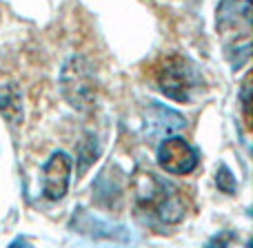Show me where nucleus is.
<instances>
[{"label": "nucleus", "instance_id": "nucleus-1", "mask_svg": "<svg viewBox=\"0 0 253 248\" xmlns=\"http://www.w3.org/2000/svg\"><path fill=\"white\" fill-rule=\"evenodd\" d=\"M135 202L144 213H151L162 224H178L184 217V202L173 184L160 179L151 171H140L133 177Z\"/></svg>", "mask_w": 253, "mask_h": 248}, {"label": "nucleus", "instance_id": "nucleus-2", "mask_svg": "<svg viewBox=\"0 0 253 248\" xmlns=\"http://www.w3.org/2000/svg\"><path fill=\"white\" fill-rule=\"evenodd\" d=\"M60 93L76 111H89L98 100V78L93 65L84 56H71L60 69Z\"/></svg>", "mask_w": 253, "mask_h": 248}, {"label": "nucleus", "instance_id": "nucleus-3", "mask_svg": "<svg viewBox=\"0 0 253 248\" xmlns=\"http://www.w3.org/2000/svg\"><path fill=\"white\" fill-rule=\"evenodd\" d=\"M158 87L169 100L173 102H191L193 96L202 87V75L184 58H173L169 60L158 73Z\"/></svg>", "mask_w": 253, "mask_h": 248}, {"label": "nucleus", "instance_id": "nucleus-4", "mask_svg": "<svg viewBox=\"0 0 253 248\" xmlns=\"http://www.w3.org/2000/svg\"><path fill=\"white\" fill-rule=\"evenodd\" d=\"M200 155L198 151L182 140L180 135H167L160 144H158V164L171 175H187L196 171Z\"/></svg>", "mask_w": 253, "mask_h": 248}, {"label": "nucleus", "instance_id": "nucleus-5", "mask_svg": "<svg viewBox=\"0 0 253 248\" xmlns=\"http://www.w3.org/2000/svg\"><path fill=\"white\" fill-rule=\"evenodd\" d=\"M71 179V157L65 151H53L42 166V193L47 200L58 202L67 195Z\"/></svg>", "mask_w": 253, "mask_h": 248}, {"label": "nucleus", "instance_id": "nucleus-6", "mask_svg": "<svg viewBox=\"0 0 253 248\" xmlns=\"http://www.w3.org/2000/svg\"><path fill=\"white\" fill-rule=\"evenodd\" d=\"M184 129V118L178 111L162 106L158 102H151L149 109L144 111V131L153 138H162V135H173Z\"/></svg>", "mask_w": 253, "mask_h": 248}, {"label": "nucleus", "instance_id": "nucleus-7", "mask_svg": "<svg viewBox=\"0 0 253 248\" xmlns=\"http://www.w3.org/2000/svg\"><path fill=\"white\" fill-rule=\"evenodd\" d=\"M71 226L74 231L83 233L87 237H93V240H114V242H123L129 235H120L118 231H114L116 226H109V224L100 222L98 217H93L91 213H87L84 209L78 211V215H74L71 219Z\"/></svg>", "mask_w": 253, "mask_h": 248}, {"label": "nucleus", "instance_id": "nucleus-8", "mask_svg": "<svg viewBox=\"0 0 253 248\" xmlns=\"http://www.w3.org/2000/svg\"><path fill=\"white\" fill-rule=\"evenodd\" d=\"M229 7L233 9V13H229L224 7H218V27L220 29L227 31L238 25L249 29L251 27V0H229Z\"/></svg>", "mask_w": 253, "mask_h": 248}, {"label": "nucleus", "instance_id": "nucleus-9", "mask_svg": "<svg viewBox=\"0 0 253 248\" xmlns=\"http://www.w3.org/2000/svg\"><path fill=\"white\" fill-rule=\"evenodd\" d=\"M0 113L9 124H20L22 122V96L20 89L16 84H7L0 87Z\"/></svg>", "mask_w": 253, "mask_h": 248}, {"label": "nucleus", "instance_id": "nucleus-10", "mask_svg": "<svg viewBox=\"0 0 253 248\" xmlns=\"http://www.w3.org/2000/svg\"><path fill=\"white\" fill-rule=\"evenodd\" d=\"M215 184H218V188L222 193H227V195H233V193H236V188H238L236 177H233V173L224 164L220 166L218 173H215Z\"/></svg>", "mask_w": 253, "mask_h": 248}, {"label": "nucleus", "instance_id": "nucleus-11", "mask_svg": "<svg viewBox=\"0 0 253 248\" xmlns=\"http://www.w3.org/2000/svg\"><path fill=\"white\" fill-rule=\"evenodd\" d=\"M249 89H251L249 87V78H247L245 82H242V96H240L242 98V106H245V113L247 115H249Z\"/></svg>", "mask_w": 253, "mask_h": 248}]
</instances>
